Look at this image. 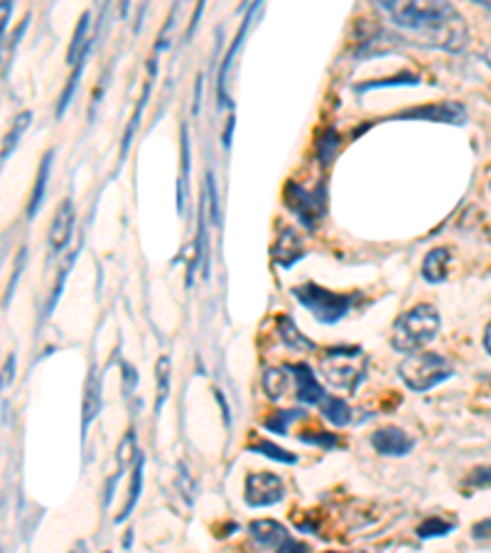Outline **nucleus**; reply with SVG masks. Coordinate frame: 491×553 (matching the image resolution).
Listing matches in <instances>:
<instances>
[{
  "label": "nucleus",
  "mask_w": 491,
  "mask_h": 553,
  "mask_svg": "<svg viewBox=\"0 0 491 553\" xmlns=\"http://www.w3.org/2000/svg\"><path fill=\"white\" fill-rule=\"evenodd\" d=\"M120 3H123V8H120V13L126 16V13H128V3H131V0H120Z\"/></svg>",
  "instance_id": "f704fd0d"
},
{
  "label": "nucleus",
  "mask_w": 491,
  "mask_h": 553,
  "mask_svg": "<svg viewBox=\"0 0 491 553\" xmlns=\"http://www.w3.org/2000/svg\"><path fill=\"white\" fill-rule=\"evenodd\" d=\"M206 187H209V202H212V219L219 222V207H216V187L212 175H206Z\"/></svg>",
  "instance_id": "c85d7f7f"
},
{
  "label": "nucleus",
  "mask_w": 491,
  "mask_h": 553,
  "mask_svg": "<svg viewBox=\"0 0 491 553\" xmlns=\"http://www.w3.org/2000/svg\"><path fill=\"white\" fill-rule=\"evenodd\" d=\"M286 497V482L273 473H251L246 477V502L251 506L277 505Z\"/></svg>",
  "instance_id": "0eeeda50"
},
{
  "label": "nucleus",
  "mask_w": 491,
  "mask_h": 553,
  "mask_svg": "<svg viewBox=\"0 0 491 553\" xmlns=\"http://www.w3.org/2000/svg\"><path fill=\"white\" fill-rule=\"evenodd\" d=\"M293 296L298 297L300 305H305L319 322H327V325L340 322L344 315H349L351 305H354V296H341V293L322 288L318 283L298 286V288H293Z\"/></svg>",
  "instance_id": "39448f33"
},
{
  "label": "nucleus",
  "mask_w": 491,
  "mask_h": 553,
  "mask_svg": "<svg viewBox=\"0 0 491 553\" xmlns=\"http://www.w3.org/2000/svg\"><path fill=\"white\" fill-rule=\"evenodd\" d=\"M300 416H302L300 411H277V413H273L268 421H263V425H266L268 431H273V433L286 435L287 431H290V423L298 421Z\"/></svg>",
  "instance_id": "4be33fe9"
},
{
  "label": "nucleus",
  "mask_w": 491,
  "mask_h": 553,
  "mask_svg": "<svg viewBox=\"0 0 491 553\" xmlns=\"http://www.w3.org/2000/svg\"><path fill=\"white\" fill-rule=\"evenodd\" d=\"M287 384H290V369H268L263 374V386L270 399H280L283 393H287Z\"/></svg>",
  "instance_id": "dca6fc26"
},
{
  "label": "nucleus",
  "mask_w": 491,
  "mask_h": 553,
  "mask_svg": "<svg viewBox=\"0 0 491 553\" xmlns=\"http://www.w3.org/2000/svg\"><path fill=\"white\" fill-rule=\"evenodd\" d=\"M74 232V204L69 200H64L55 212V219H52V224H49V249L62 251L69 239H72Z\"/></svg>",
  "instance_id": "9b49d317"
},
{
  "label": "nucleus",
  "mask_w": 491,
  "mask_h": 553,
  "mask_svg": "<svg viewBox=\"0 0 491 553\" xmlns=\"http://www.w3.org/2000/svg\"><path fill=\"white\" fill-rule=\"evenodd\" d=\"M437 329H440L437 308L435 305L420 303L398 318L396 325H393V332H391V345L403 354L418 352V350H423L435 339Z\"/></svg>",
  "instance_id": "f03ea898"
},
{
  "label": "nucleus",
  "mask_w": 491,
  "mask_h": 553,
  "mask_svg": "<svg viewBox=\"0 0 491 553\" xmlns=\"http://www.w3.org/2000/svg\"><path fill=\"white\" fill-rule=\"evenodd\" d=\"M479 473L482 475H472V477H469L472 485H486V482L491 480V467H484V470H479Z\"/></svg>",
  "instance_id": "7c9ffc66"
},
{
  "label": "nucleus",
  "mask_w": 491,
  "mask_h": 553,
  "mask_svg": "<svg viewBox=\"0 0 491 553\" xmlns=\"http://www.w3.org/2000/svg\"><path fill=\"white\" fill-rule=\"evenodd\" d=\"M135 455V435L128 431V435L123 438V443H120L119 448V467L120 470H126V465L131 463V457Z\"/></svg>",
  "instance_id": "bb28decb"
},
{
  "label": "nucleus",
  "mask_w": 491,
  "mask_h": 553,
  "mask_svg": "<svg viewBox=\"0 0 491 553\" xmlns=\"http://www.w3.org/2000/svg\"><path fill=\"white\" fill-rule=\"evenodd\" d=\"M101 389H99V379L91 377L87 381V396H84V428H87L91 421L99 413V406H101Z\"/></svg>",
  "instance_id": "6ab92c4d"
},
{
  "label": "nucleus",
  "mask_w": 491,
  "mask_h": 553,
  "mask_svg": "<svg viewBox=\"0 0 491 553\" xmlns=\"http://www.w3.org/2000/svg\"><path fill=\"white\" fill-rule=\"evenodd\" d=\"M49 165H52V155H45V161L40 165V172H37V184H35V193H32V204H30V214H35L42 204V197H45V184H47L49 175Z\"/></svg>",
  "instance_id": "b1692460"
},
{
  "label": "nucleus",
  "mask_w": 491,
  "mask_h": 553,
  "mask_svg": "<svg viewBox=\"0 0 491 553\" xmlns=\"http://www.w3.org/2000/svg\"><path fill=\"white\" fill-rule=\"evenodd\" d=\"M452 251L447 246H437L423 261V278L428 283H443L450 273Z\"/></svg>",
  "instance_id": "f8f14e48"
},
{
  "label": "nucleus",
  "mask_w": 491,
  "mask_h": 553,
  "mask_svg": "<svg viewBox=\"0 0 491 553\" xmlns=\"http://www.w3.org/2000/svg\"><path fill=\"white\" fill-rule=\"evenodd\" d=\"M319 409H322L327 421H332L334 425H347L351 421V409L344 403V399H337V396H325Z\"/></svg>",
  "instance_id": "f3484780"
},
{
  "label": "nucleus",
  "mask_w": 491,
  "mask_h": 553,
  "mask_svg": "<svg viewBox=\"0 0 491 553\" xmlns=\"http://www.w3.org/2000/svg\"><path fill=\"white\" fill-rule=\"evenodd\" d=\"M290 371H293L295 379V393L300 403H308V406H319L322 399H325V386L319 384L318 377L312 374V369L308 364H290Z\"/></svg>",
  "instance_id": "9d476101"
},
{
  "label": "nucleus",
  "mask_w": 491,
  "mask_h": 553,
  "mask_svg": "<svg viewBox=\"0 0 491 553\" xmlns=\"http://www.w3.org/2000/svg\"><path fill=\"white\" fill-rule=\"evenodd\" d=\"M89 42H91V16L84 13L77 25V30H74L72 45H69V52H67V62L69 65H77L79 59H84L89 52Z\"/></svg>",
  "instance_id": "4468645a"
},
{
  "label": "nucleus",
  "mask_w": 491,
  "mask_h": 553,
  "mask_svg": "<svg viewBox=\"0 0 491 553\" xmlns=\"http://www.w3.org/2000/svg\"><path fill=\"white\" fill-rule=\"evenodd\" d=\"M277 328H280V337L287 347H295V350H315V345L309 342L308 337L300 335V329L295 328L290 318H277Z\"/></svg>",
  "instance_id": "a211bd4d"
},
{
  "label": "nucleus",
  "mask_w": 491,
  "mask_h": 553,
  "mask_svg": "<svg viewBox=\"0 0 491 553\" xmlns=\"http://www.w3.org/2000/svg\"><path fill=\"white\" fill-rule=\"evenodd\" d=\"M398 374L403 379V384L411 391L425 393L430 389H435L437 384H443L454 374V369L443 354L435 352H411L401 364H398Z\"/></svg>",
  "instance_id": "7ed1b4c3"
},
{
  "label": "nucleus",
  "mask_w": 491,
  "mask_h": 553,
  "mask_svg": "<svg viewBox=\"0 0 491 553\" xmlns=\"http://www.w3.org/2000/svg\"><path fill=\"white\" fill-rule=\"evenodd\" d=\"M489 99H491V91H489Z\"/></svg>",
  "instance_id": "e433bc0d"
},
{
  "label": "nucleus",
  "mask_w": 491,
  "mask_h": 553,
  "mask_svg": "<svg viewBox=\"0 0 491 553\" xmlns=\"http://www.w3.org/2000/svg\"><path fill=\"white\" fill-rule=\"evenodd\" d=\"M155 379H158V403H155V411H160L167 396H170V360L167 357H160L158 360Z\"/></svg>",
  "instance_id": "412c9836"
},
{
  "label": "nucleus",
  "mask_w": 491,
  "mask_h": 553,
  "mask_svg": "<svg viewBox=\"0 0 491 553\" xmlns=\"http://www.w3.org/2000/svg\"><path fill=\"white\" fill-rule=\"evenodd\" d=\"M300 441L309 443V445H319V448H334V445L340 443V438L334 433H327V431H315V435L302 433Z\"/></svg>",
  "instance_id": "a878e982"
},
{
  "label": "nucleus",
  "mask_w": 491,
  "mask_h": 553,
  "mask_svg": "<svg viewBox=\"0 0 491 553\" xmlns=\"http://www.w3.org/2000/svg\"><path fill=\"white\" fill-rule=\"evenodd\" d=\"M273 258H276L280 266H293L298 258H302V239L298 236V232L293 229H286V232L277 236V241L273 244Z\"/></svg>",
  "instance_id": "ddd939ff"
},
{
  "label": "nucleus",
  "mask_w": 491,
  "mask_h": 553,
  "mask_svg": "<svg viewBox=\"0 0 491 553\" xmlns=\"http://www.w3.org/2000/svg\"><path fill=\"white\" fill-rule=\"evenodd\" d=\"M286 204L287 209L295 212L308 226L318 224L322 214H325V197H322V190L309 193V190H305V187L298 183H287Z\"/></svg>",
  "instance_id": "423d86ee"
},
{
  "label": "nucleus",
  "mask_w": 491,
  "mask_h": 553,
  "mask_svg": "<svg viewBox=\"0 0 491 553\" xmlns=\"http://www.w3.org/2000/svg\"><path fill=\"white\" fill-rule=\"evenodd\" d=\"M371 445L376 453H381V455L401 457V455H408V453L415 448V441L405 433L403 428L386 425V428H379V431L371 435Z\"/></svg>",
  "instance_id": "1a4fd4ad"
},
{
  "label": "nucleus",
  "mask_w": 491,
  "mask_h": 553,
  "mask_svg": "<svg viewBox=\"0 0 491 553\" xmlns=\"http://www.w3.org/2000/svg\"><path fill=\"white\" fill-rule=\"evenodd\" d=\"M248 450L251 453H258V455H266V457H273V460H277V463H295L298 457L290 455L287 450L277 448V445H273L270 441H256L248 445Z\"/></svg>",
  "instance_id": "5701e85b"
},
{
  "label": "nucleus",
  "mask_w": 491,
  "mask_h": 553,
  "mask_svg": "<svg viewBox=\"0 0 491 553\" xmlns=\"http://www.w3.org/2000/svg\"><path fill=\"white\" fill-rule=\"evenodd\" d=\"M141 489H143V460H138V465H135L133 485H131V499L126 502V509H123V514H120L119 519H126L128 514L133 512L135 502H138V497H141Z\"/></svg>",
  "instance_id": "393cba45"
},
{
  "label": "nucleus",
  "mask_w": 491,
  "mask_h": 553,
  "mask_svg": "<svg viewBox=\"0 0 491 553\" xmlns=\"http://www.w3.org/2000/svg\"><path fill=\"white\" fill-rule=\"evenodd\" d=\"M482 59H484V65L489 67L491 69V45L486 49H484V55H482Z\"/></svg>",
  "instance_id": "72a5a7b5"
},
{
  "label": "nucleus",
  "mask_w": 491,
  "mask_h": 553,
  "mask_svg": "<svg viewBox=\"0 0 491 553\" xmlns=\"http://www.w3.org/2000/svg\"><path fill=\"white\" fill-rule=\"evenodd\" d=\"M475 3H482V5H486V8H491V0H475Z\"/></svg>",
  "instance_id": "c9c22d12"
},
{
  "label": "nucleus",
  "mask_w": 491,
  "mask_h": 553,
  "mask_svg": "<svg viewBox=\"0 0 491 553\" xmlns=\"http://www.w3.org/2000/svg\"><path fill=\"white\" fill-rule=\"evenodd\" d=\"M10 16H13V0H0V40H3V35H5Z\"/></svg>",
  "instance_id": "cd10ccee"
},
{
  "label": "nucleus",
  "mask_w": 491,
  "mask_h": 553,
  "mask_svg": "<svg viewBox=\"0 0 491 553\" xmlns=\"http://www.w3.org/2000/svg\"><path fill=\"white\" fill-rule=\"evenodd\" d=\"M405 116H415V119H428V120H465V109L457 104H437L428 106V109H415L408 111Z\"/></svg>",
  "instance_id": "2eb2a0df"
},
{
  "label": "nucleus",
  "mask_w": 491,
  "mask_h": 553,
  "mask_svg": "<svg viewBox=\"0 0 491 553\" xmlns=\"http://www.w3.org/2000/svg\"><path fill=\"white\" fill-rule=\"evenodd\" d=\"M491 537V519L482 521L475 527V538H489Z\"/></svg>",
  "instance_id": "c756f323"
},
{
  "label": "nucleus",
  "mask_w": 491,
  "mask_h": 553,
  "mask_svg": "<svg viewBox=\"0 0 491 553\" xmlns=\"http://www.w3.org/2000/svg\"><path fill=\"white\" fill-rule=\"evenodd\" d=\"M454 529V521H447L443 516H433V519L423 521L418 527V537L420 538H435V537H444V534H450Z\"/></svg>",
  "instance_id": "aec40b11"
},
{
  "label": "nucleus",
  "mask_w": 491,
  "mask_h": 553,
  "mask_svg": "<svg viewBox=\"0 0 491 553\" xmlns=\"http://www.w3.org/2000/svg\"><path fill=\"white\" fill-rule=\"evenodd\" d=\"M251 537L258 546L270 548V551H308V546H302L300 541H295L283 524H277L273 519H258L251 527Z\"/></svg>",
  "instance_id": "6e6552de"
},
{
  "label": "nucleus",
  "mask_w": 491,
  "mask_h": 553,
  "mask_svg": "<svg viewBox=\"0 0 491 553\" xmlns=\"http://www.w3.org/2000/svg\"><path fill=\"white\" fill-rule=\"evenodd\" d=\"M322 377L340 391L354 393L359 384L366 379V354L359 347H341V350H329L319 360Z\"/></svg>",
  "instance_id": "20e7f679"
},
{
  "label": "nucleus",
  "mask_w": 491,
  "mask_h": 553,
  "mask_svg": "<svg viewBox=\"0 0 491 553\" xmlns=\"http://www.w3.org/2000/svg\"><path fill=\"white\" fill-rule=\"evenodd\" d=\"M386 16L430 47L462 52L469 42L465 17L450 0H381Z\"/></svg>",
  "instance_id": "f257e3e1"
},
{
  "label": "nucleus",
  "mask_w": 491,
  "mask_h": 553,
  "mask_svg": "<svg viewBox=\"0 0 491 553\" xmlns=\"http://www.w3.org/2000/svg\"><path fill=\"white\" fill-rule=\"evenodd\" d=\"M13 364H16V360L10 357L8 364H5V371H3V386L8 384V381H13Z\"/></svg>",
  "instance_id": "2f4dec72"
},
{
  "label": "nucleus",
  "mask_w": 491,
  "mask_h": 553,
  "mask_svg": "<svg viewBox=\"0 0 491 553\" xmlns=\"http://www.w3.org/2000/svg\"><path fill=\"white\" fill-rule=\"evenodd\" d=\"M484 350L491 354V322L486 325V329H484Z\"/></svg>",
  "instance_id": "473e14b6"
}]
</instances>
